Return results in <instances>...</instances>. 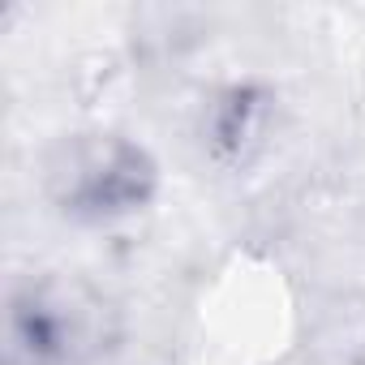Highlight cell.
<instances>
[{"mask_svg":"<svg viewBox=\"0 0 365 365\" xmlns=\"http://www.w3.org/2000/svg\"><path fill=\"white\" fill-rule=\"evenodd\" d=\"M39 185L56 215L73 224H116L155 202L159 163L142 142L116 129H82L43 155Z\"/></svg>","mask_w":365,"mask_h":365,"instance_id":"6da1fadb","label":"cell"},{"mask_svg":"<svg viewBox=\"0 0 365 365\" xmlns=\"http://www.w3.org/2000/svg\"><path fill=\"white\" fill-rule=\"evenodd\" d=\"M120 344V309L86 275H31L9 297V352L22 365H99Z\"/></svg>","mask_w":365,"mask_h":365,"instance_id":"7a4b0ae2","label":"cell"},{"mask_svg":"<svg viewBox=\"0 0 365 365\" xmlns=\"http://www.w3.org/2000/svg\"><path fill=\"white\" fill-rule=\"evenodd\" d=\"M275 133V95L258 82H232L202 103L198 142L211 163L241 172L250 168Z\"/></svg>","mask_w":365,"mask_h":365,"instance_id":"3957f363","label":"cell"},{"mask_svg":"<svg viewBox=\"0 0 365 365\" xmlns=\"http://www.w3.org/2000/svg\"><path fill=\"white\" fill-rule=\"evenodd\" d=\"M301 348L309 365H365V292L322 288L305 305Z\"/></svg>","mask_w":365,"mask_h":365,"instance_id":"277c9868","label":"cell"}]
</instances>
